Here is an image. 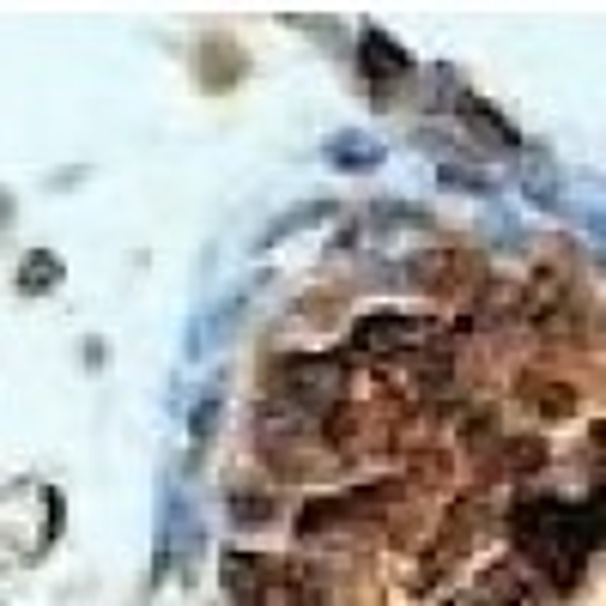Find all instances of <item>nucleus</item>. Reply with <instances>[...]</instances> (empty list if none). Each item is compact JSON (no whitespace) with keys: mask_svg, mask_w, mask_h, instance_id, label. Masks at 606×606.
Instances as JSON below:
<instances>
[{"mask_svg":"<svg viewBox=\"0 0 606 606\" xmlns=\"http://www.w3.org/2000/svg\"><path fill=\"white\" fill-rule=\"evenodd\" d=\"M358 55H364V73H370L376 85H394V79H407V73H412V55L388 31H364Z\"/></svg>","mask_w":606,"mask_h":606,"instance_id":"5","label":"nucleus"},{"mask_svg":"<svg viewBox=\"0 0 606 606\" xmlns=\"http://www.w3.org/2000/svg\"><path fill=\"white\" fill-rule=\"evenodd\" d=\"M218 400H225V388H201V400H194V412H188V461H201L206 448H213V431H218Z\"/></svg>","mask_w":606,"mask_h":606,"instance_id":"6","label":"nucleus"},{"mask_svg":"<svg viewBox=\"0 0 606 606\" xmlns=\"http://www.w3.org/2000/svg\"><path fill=\"white\" fill-rule=\"evenodd\" d=\"M218 576H225V594L237 606H255V600H267L273 594V582L285 576V570L273 564V558H261V552H242V545H230L225 558H218Z\"/></svg>","mask_w":606,"mask_h":606,"instance_id":"4","label":"nucleus"},{"mask_svg":"<svg viewBox=\"0 0 606 606\" xmlns=\"http://www.w3.org/2000/svg\"><path fill=\"white\" fill-rule=\"evenodd\" d=\"M424 339H431L424 315H364L351 327V351H370V358H394V351L424 346Z\"/></svg>","mask_w":606,"mask_h":606,"instance_id":"3","label":"nucleus"},{"mask_svg":"<svg viewBox=\"0 0 606 606\" xmlns=\"http://www.w3.org/2000/svg\"><path fill=\"white\" fill-rule=\"evenodd\" d=\"M327 164L370 170V164H382V145H376L370 133H334V140H327Z\"/></svg>","mask_w":606,"mask_h":606,"instance_id":"8","label":"nucleus"},{"mask_svg":"<svg viewBox=\"0 0 606 606\" xmlns=\"http://www.w3.org/2000/svg\"><path fill=\"white\" fill-rule=\"evenodd\" d=\"M225 509H230V521H242V528H261V521L273 516V504H261V491H237V497H225Z\"/></svg>","mask_w":606,"mask_h":606,"instance_id":"10","label":"nucleus"},{"mask_svg":"<svg viewBox=\"0 0 606 606\" xmlns=\"http://www.w3.org/2000/svg\"><path fill=\"white\" fill-rule=\"evenodd\" d=\"M273 388L285 394V419H303V412L327 419V407H339V394H346V364L327 351H297L273 370Z\"/></svg>","mask_w":606,"mask_h":606,"instance_id":"2","label":"nucleus"},{"mask_svg":"<svg viewBox=\"0 0 606 606\" xmlns=\"http://www.w3.org/2000/svg\"><path fill=\"white\" fill-rule=\"evenodd\" d=\"M509 540L528 564H540L552 582H576L582 558L606 540V485L582 504L564 497H521L509 509Z\"/></svg>","mask_w":606,"mask_h":606,"instance_id":"1","label":"nucleus"},{"mask_svg":"<svg viewBox=\"0 0 606 606\" xmlns=\"http://www.w3.org/2000/svg\"><path fill=\"white\" fill-rule=\"evenodd\" d=\"M48 285H61V261H55V255H36V261L19 267V291H48Z\"/></svg>","mask_w":606,"mask_h":606,"instance_id":"9","label":"nucleus"},{"mask_svg":"<svg viewBox=\"0 0 606 606\" xmlns=\"http://www.w3.org/2000/svg\"><path fill=\"white\" fill-rule=\"evenodd\" d=\"M334 213V201H303L297 213H285V218H273V225L255 237V249H273V242H285V237H297V230H310V225H322V218Z\"/></svg>","mask_w":606,"mask_h":606,"instance_id":"7","label":"nucleus"}]
</instances>
